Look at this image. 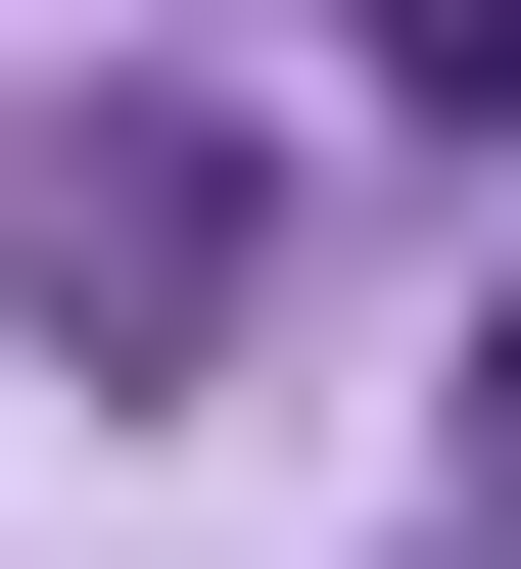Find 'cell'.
<instances>
[{"instance_id":"1","label":"cell","mask_w":521,"mask_h":569,"mask_svg":"<svg viewBox=\"0 0 521 569\" xmlns=\"http://www.w3.org/2000/svg\"><path fill=\"white\" fill-rule=\"evenodd\" d=\"M238 284V142H0V332H190Z\"/></svg>"},{"instance_id":"2","label":"cell","mask_w":521,"mask_h":569,"mask_svg":"<svg viewBox=\"0 0 521 569\" xmlns=\"http://www.w3.org/2000/svg\"><path fill=\"white\" fill-rule=\"evenodd\" d=\"M380 96H427V142H521V0H380Z\"/></svg>"},{"instance_id":"3","label":"cell","mask_w":521,"mask_h":569,"mask_svg":"<svg viewBox=\"0 0 521 569\" xmlns=\"http://www.w3.org/2000/svg\"><path fill=\"white\" fill-rule=\"evenodd\" d=\"M474 522H521V332H474Z\"/></svg>"}]
</instances>
